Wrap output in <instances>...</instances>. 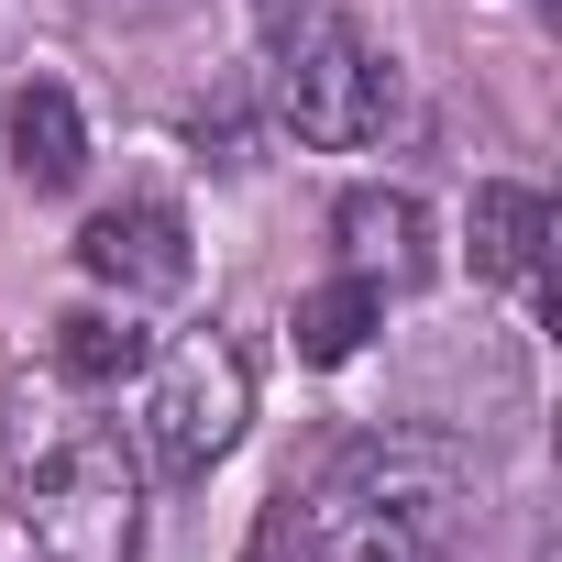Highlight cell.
<instances>
[{"label":"cell","mask_w":562,"mask_h":562,"mask_svg":"<svg viewBox=\"0 0 562 562\" xmlns=\"http://www.w3.org/2000/svg\"><path fill=\"white\" fill-rule=\"evenodd\" d=\"M243 419H254V364L221 342V331H199V342H177L166 364H155V386H144V463L155 474H210L232 441H243Z\"/></svg>","instance_id":"4"},{"label":"cell","mask_w":562,"mask_h":562,"mask_svg":"<svg viewBox=\"0 0 562 562\" xmlns=\"http://www.w3.org/2000/svg\"><path fill=\"white\" fill-rule=\"evenodd\" d=\"M78 265L100 288H122V299H177L188 288V221L166 199H122V210H100L78 232Z\"/></svg>","instance_id":"5"},{"label":"cell","mask_w":562,"mask_h":562,"mask_svg":"<svg viewBox=\"0 0 562 562\" xmlns=\"http://www.w3.org/2000/svg\"><path fill=\"white\" fill-rule=\"evenodd\" d=\"M265 89H276V122H288L299 144H375L386 111H397V78L386 56L364 45L353 12H288L265 34Z\"/></svg>","instance_id":"2"},{"label":"cell","mask_w":562,"mask_h":562,"mask_svg":"<svg viewBox=\"0 0 562 562\" xmlns=\"http://www.w3.org/2000/svg\"><path fill=\"white\" fill-rule=\"evenodd\" d=\"M375 321H386V288H375V276H331V288H310V299H299V364H353Z\"/></svg>","instance_id":"9"},{"label":"cell","mask_w":562,"mask_h":562,"mask_svg":"<svg viewBox=\"0 0 562 562\" xmlns=\"http://www.w3.org/2000/svg\"><path fill=\"white\" fill-rule=\"evenodd\" d=\"M56 364H67L78 386H122V375L155 364V342H144L133 321H111V310H67V321H56Z\"/></svg>","instance_id":"10"},{"label":"cell","mask_w":562,"mask_h":562,"mask_svg":"<svg viewBox=\"0 0 562 562\" xmlns=\"http://www.w3.org/2000/svg\"><path fill=\"white\" fill-rule=\"evenodd\" d=\"M133 507H144V474H133V452L111 430H78L23 474V529H34L45 562H122Z\"/></svg>","instance_id":"3"},{"label":"cell","mask_w":562,"mask_h":562,"mask_svg":"<svg viewBox=\"0 0 562 562\" xmlns=\"http://www.w3.org/2000/svg\"><path fill=\"white\" fill-rule=\"evenodd\" d=\"M474 276L485 288H507V299H540V265H551V199L540 188H474Z\"/></svg>","instance_id":"6"},{"label":"cell","mask_w":562,"mask_h":562,"mask_svg":"<svg viewBox=\"0 0 562 562\" xmlns=\"http://www.w3.org/2000/svg\"><path fill=\"white\" fill-rule=\"evenodd\" d=\"M452 507H463V452L430 430H386L331 463V485L310 496V540L321 562H430L452 540Z\"/></svg>","instance_id":"1"},{"label":"cell","mask_w":562,"mask_h":562,"mask_svg":"<svg viewBox=\"0 0 562 562\" xmlns=\"http://www.w3.org/2000/svg\"><path fill=\"white\" fill-rule=\"evenodd\" d=\"M34 562H45V551H34Z\"/></svg>","instance_id":"11"},{"label":"cell","mask_w":562,"mask_h":562,"mask_svg":"<svg viewBox=\"0 0 562 562\" xmlns=\"http://www.w3.org/2000/svg\"><path fill=\"white\" fill-rule=\"evenodd\" d=\"M12 166H23V188H78L89 122H78V100H67L56 78H34V89L12 100Z\"/></svg>","instance_id":"8"},{"label":"cell","mask_w":562,"mask_h":562,"mask_svg":"<svg viewBox=\"0 0 562 562\" xmlns=\"http://www.w3.org/2000/svg\"><path fill=\"white\" fill-rule=\"evenodd\" d=\"M331 232H342L353 276H375V288H419V276H430V210L408 188H353L331 210Z\"/></svg>","instance_id":"7"}]
</instances>
